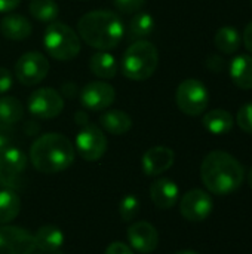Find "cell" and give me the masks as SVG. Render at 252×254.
I'll list each match as a JSON object with an SVG mask.
<instances>
[{
	"label": "cell",
	"mask_w": 252,
	"mask_h": 254,
	"mask_svg": "<svg viewBox=\"0 0 252 254\" xmlns=\"http://www.w3.org/2000/svg\"><path fill=\"white\" fill-rule=\"evenodd\" d=\"M201 179L209 192L229 195L242 186L245 171L235 156L223 150H214L202 161Z\"/></svg>",
	"instance_id": "obj_1"
},
{
	"label": "cell",
	"mask_w": 252,
	"mask_h": 254,
	"mask_svg": "<svg viewBox=\"0 0 252 254\" xmlns=\"http://www.w3.org/2000/svg\"><path fill=\"white\" fill-rule=\"evenodd\" d=\"M80 39L98 51L114 49L125 36V25L120 16L110 10H92L77 22Z\"/></svg>",
	"instance_id": "obj_2"
},
{
	"label": "cell",
	"mask_w": 252,
	"mask_h": 254,
	"mask_svg": "<svg viewBox=\"0 0 252 254\" xmlns=\"http://www.w3.org/2000/svg\"><path fill=\"white\" fill-rule=\"evenodd\" d=\"M74 155L71 141L58 132L40 135L30 149L33 167L43 174H56L67 170L74 162Z\"/></svg>",
	"instance_id": "obj_3"
},
{
	"label": "cell",
	"mask_w": 252,
	"mask_h": 254,
	"mask_svg": "<svg viewBox=\"0 0 252 254\" xmlns=\"http://www.w3.org/2000/svg\"><path fill=\"white\" fill-rule=\"evenodd\" d=\"M159 64L157 48L149 40L134 42L123 54L120 71L125 77L141 82L153 76Z\"/></svg>",
	"instance_id": "obj_4"
},
{
	"label": "cell",
	"mask_w": 252,
	"mask_h": 254,
	"mask_svg": "<svg viewBox=\"0 0 252 254\" xmlns=\"http://www.w3.org/2000/svg\"><path fill=\"white\" fill-rule=\"evenodd\" d=\"M43 45L48 54L58 61H70L80 52L79 34L64 22H50L43 36Z\"/></svg>",
	"instance_id": "obj_5"
},
{
	"label": "cell",
	"mask_w": 252,
	"mask_h": 254,
	"mask_svg": "<svg viewBox=\"0 0 252 254\" xmlns=\"http://www.w3.org/2000/svg\"><path fill=\"white\" fill-rule=\"evenodd\" d=\"M175 101L183 113L189 116H199L209 104V92L201 80L186 79L177 88Z\"/></svg>",
	"instance_id": "obj_6"
},
{
	"label": "cell",
	"mask_w": 252,
	"mask_h": 254,
	"mask_svg": "<svg viewBox=\"0 0 252 254\" xmlns=\"http://www.w3.org/2000/svg\"><path fill=\"white\" fill-rule=\"evenodd\" d=\"M16 79L27 86L40 83L49 73V61L40 52H25L15 64Z\"/></svg>",
	"instance_id": "obj_7"
},
{
	"label": "cell",
	"mask_w": 252,
	"mask_h": 254,
	"mask_svg": "<svg viewBox=\"0 0 252 254\" xmlns=\"http://www.w3.org/2000/svg\"><path fill=\"white\" fill-rule=\"evenodd\" d=\"M27 107L37 119H53L62 112L64 100L53 88H39L30 95Z\"/></svg>",
	"instance_id": "obj_8"
},
{
	"label": "cell",
	"mask_w": 252,
	"mask_h": 254,
	"mask_svg": "<svg viewBox=\"0 0 252 254\" xmlns=\"http://www.w3.org/2000/svg\"><path fill=\"white\" fill-rule=\"evenodd\" d=\"M76 149L79 155L89 162L98 161L107 150V138L105 134L92 124H86L77 132L76 137Z\"/></svg>",
	"instance_id": "obj_9"
},
{
	"label": "cell",
	"mask_w": 252,
	"mask_h": 254,
	"mask_svg": "<svg viewBox=\"0 0 252 254\" xmlns=\"http://www.w3.org/2000/svg\"><path fill=\"white\" fill-rule=\"evenodd\" d=\"M34 235L18 226L0 225V254H33Z\"/></svg>",
	"instance_id": "obj_10"
},
{
	"label": "cell",
	"mask_w": 252,
	"mask_h": 254,
	"mask_svg": "<svg viewBox=\"0 0 252 254\" xmlns=\"http://www.w3.org/2000/svg\"><path fill=\"white\" fill-rule=\"evenodd\" d=\"M212 198L202 189L189 190L180 202L181 216L189 222H203L212 213Z\"/></svg>",
	"instance_id": "obj_11"
},
{
	"label": "cell",
	"mask_w": 252,
	"mask_h": 254,
	"mask_svg": "<svg viewBox=\"0 0 252 254\" xmlns=\"http://www.w3.org/2000/svg\"><path fill=\"white\" fill-rule=\"evenodd\" d=\"M116 100L114 88L102 80L89 82L80 91V103L85 109L92 112H101L108 109Z\"/></svg>",
	"instance_id": "obj_12"
},
{
	"label": "cell",
	"mask_w": 252,
	"mask_h": 254,
	"mask_svg": "<svg viewBox=\"0 0 252 254\" xmlns=\"http://www.w3.org/2000/svg\"><path fill=\"white\" fill-rule=\"evenodd\" d=\"M129 244L140 253H151L157 249L159 234L149 222H135L128 229Z\"/></svg>",
	"instance_id": "obj_13"
},
{
	"label": "cell",
	"mask_w": 252,
	"mask_h": 254,
	"mask_svg": "<svg viewBox=\"0 0 252 254\" xmlns=\"http://www.w3.org/2000/svg\"><path fill=\"white\" fill-rule=\"evenodd\" d=\"M175 161V153L165 146H156L149 149L144 156H143V171L153 177V176H159L162 173H165L166 170H169L174 165Z\"/></svg>",
	"instance_id": "obj_14"
},
{
	"label": "cell",
	"mask_w": 252,
	"mask_h": 254,
	"mask_svg": "<svg viewBox=\"0 0 252 254\" xmlns=\"http://www.w3.org/2000/svg\"><path fill=\"white\" fill-rule=\"evenodd\" d=\"M180 196V189L175 182L169 179H159L150 188V198L160 210L172 208Z\"/></svg>",
	"instance_id": "obj_15"
},
{
	"label": "cell",
	"mask_w": 252,
	"mask_h": 254,
	"mask_svg": "<svg viewBox=\"0 0 252 254\" xmlns=\"http://www.w3.org/2000/svg\"><path fill=\"white\" fill-rule=\"evenodd\" d=\"M0 31L9 40H25L30 37L33 27L30 21L18 13H9L0 21Z\"/></svg>",
	"instance_id": "obj_16"
},
{
	"label": "cell",
	"mask_w": 252,
	"mask_h": 254,
	"mask_svg": "<svg viewBox=\"0 0 252 254\" xmlns=\"http://www.w3.org/2000/svg\"><path fill=\"white\" fill-rule=\"evenodd\" d=\"M36 249H39L42 253L59 254V249L64 244V234L59 228L46 225L39 228V231L34 235Z\"/></svg>",
	"instance_id": "obj_17"
},
{
	"label": "cell",
	"mask_w": 252,
	"mask_h": 254,
	"mask_svg": "<svg viewBox=\"0 0 252 254\" xmlns=\"http://www.w3.org/2000/svg\"><path fill=\"white\" fill-rule=\"evenodd\" d=\"M230 77L233 83L241 89H252V57L238 55L230 61L229 65Z\"/></svg>",
	"instance_id": "obj_18"
},
{
	"label": "cell",
	"mask_w": 252,
	"mask_h": 254,
	"mask_svg": "<svg viewBox=\"0 0 252 254\" xmlns=\"http://www.w3.org/2000/svg\"><path fill=\"white\" fill-rule=\"evenodd\" d=\"M154 31V18L149 12H137L126 28V36L129 42H138V40H146L150 37Z\"/></svg>",
	"instance_id": "obj_19"
},
{
	"label": "cell",
	"mask_w": 252,
	"mask_h": 254,
	"mask_svg": "<svg viewBox=\"0 0 252 254\" xmlns=\"http://www.w3.org/2000/svg\"><path fill=\"white\" fill-rule=\"evenodd\" d=\"M100 124L104 131L113 135L126 134L132 127V118L123 110H107L101 115Z\"/></svg>",
	"instance_id": "obj_20"
},
{
	"label": "cell",
	"mask_w": 252,
	"mask_h": 254,
	"mask_svg": "<svg viewBox=\"0 0 252 254\" xmlns=\"http://www.w3.org/2000/svg\"><path fill=\"white\" fill-rule=\"evenodd\" d=\"M202 124L208 132L215 134V135H221V134H227L232 131L233 116L224 109H214V110H209L203 116Z\"/></svg>",
	"instance_id": "obj_21"
},
{
	"label": "cell",
	"mask_w": 252,
	"mask_h": 254,
	"mask_svg": "<svg viewBox=\"0 0 252 254\" xmlns=\"http://www.w3.org/2000/svg\"><path fill=\"white\" fill-rule=\"evenodd\" d=\"M89 68L95 76L101 79H113L119 71V64L111 54L107 51H100L91 57Z\"/></svg>",
	"instance_id": "obj_22"
},
{
	"label": "cell",
	"mask_w": 252,
	"mask_h": 254,
	"mask_svg": "<svg viewBox=\"0 0 252 254\" xmlns=\"http://www.w3.org/2000/svg\"><path fill=\"white\" fill-rule=\"evenodd\" d=\"M21 199L12 189H0V225H6L18 217Z\"/></svg>",
	"instance_id": "obj_23"
},
{
	"label": "cell",
	"mask_w": 252,
	"mask_h": 254,
	"mask_svg": "<svg viewBox=\"0 0 252 254\" xmlns=\"http://www.w3.org/2000/svg\"><path fill=\"white\" fill-rule=\"evenodd\" d=\"M0 164L7 173L19 176L27 168V156L21 149L9 144L7 147L0 150Z\"/></svg>",
	"instance_id": "obj_24"
},
{
	"label": "cell",
	"mask_w": 252,
	"mask_h": 254,
	"mask_svg": "<svg viewBox=\"0 0 252 254\" xmlns=\"http://www.w3.org/2000/svg\"><path fill=\"white\" fill-rule=\"evenodd\" d=\"M24 116V106L16 97H0V125H13Z\"/></svg>",
	"instance_id": "obj_25"
},
{
	"label": "cell",
	"mask_w": 252,
	"mask_h": 254,
	"mask_svg": "<svg viewBox=\"0 0 252 254\" xmlns=\"http://www.w3.org/2000/svg\"><path fill=\"white\" fill-rule=\"evenodd\" d=\"M214 42H215V46L218 48V51H221L226 55H230V54H235L241 48L242 37L236 28L226 25V27H221L215 33Z\"/></svg>",
	"instance_id": "obj_26"
},
{
	"label": "cell",
	"mask_w": 252,
	"mask_h": 254,
	"mask_svg": "<svg viewBox=\"0 0 252 254\" xmlns=\"http://www.w3.org/2000/svg\"><path fill=\"white\" fill-rule=\"evenodd\" d=\"M31 16L40 22H53L59 15V7L55 0H31L28 4Z\"/></svg>",
	"instance_id": "obj_27"
},
{
	"label": "cell",
	"mask_w": 252,
	"mask_h": 254,
	"mask_svg": "<svg viewBox=\"0 0 252 254\" xmlns=\"http://www.w3.org/2000/svg\"><path fill=\"white\" fill-rule=\"evenodd\" d=\"M140 213V199L135 195H126L119 204V214L123 222H132Z\"/></svg>",
	"instance_id": "obj_28"
},
{
	"label": "cell",
	"mask_w": 252,
	"mask_h": 254,
	"mask_svg": "<svg viewBox=\"0 0 252 254\" xmlns=\"http://www.w3.org/2000/svg\"><path fill=\"white\" fill-rule=\"evenodd\" d=\"M236 122L244 132L252 134V103H247L239 109L236 115Z\"/></svg>",
	"instance_id": "obj_29"
},
{
	"label": "cell",
	"mask_w": 252,
	"mask_h": 254,
	"mask_svg": "<svg viewBox=\"0 0 252 254\" xmlns=\"http://www.w3.org/2000/svg\"><path fill=\"white\" fill-rule=\"evenodd\" d=\"M114 7L122 13H137L146 4V0H113Z\"/></svg>",
	"instance_id": "obj_30"
},
{
	"label": "cell",
	"mask_w": 252,
	"mask_h": 254,
	"mask_svg": "<svg viewBox=\"0 0 252 254\" xmlns=\"http://www.w3.org/2000/svg\"><path fill=\"white\" fill-rule=\"evenodd\" d=\"M19 179L18 174H12L7 173L6 170H3L1 164H0V189H18L19 188Z\"/></svg>",
	"instance_id": "obj_31"
},
{
	"label": "cell",
	"mask_w": 252,
	"mask_h": 254,
	"mask_svg": "<svg viewBox=\"0 0 252 254\" xmlns=\"http://www.w3.org/2000/svg\"><path fill=\"white\" fill-rule=\"evenodd\" d=\"M12 73L7 68L0 67V94H6L12 88Z\"/></svg>",
	"instance_id": "obj_32"
},
{
	"label": "cell",
	"mask_w": 252,
	"mask_h": 254,
	"mask_svg": "<svg viewBox=\"0 0 252 254\" xmlns=\"http://www.w3.org/2000/svg\"><path fill=\"white\" fill-rule=\"evenodd\" d=\"M105 254H134L131 247L123 243H113L107 247Z\"/></svg>",
	"instance_id": "obj_33"
},
{
	"label": "cell",
	"mask_w": 252,
	"mask_h": 254,
	"mask_svg": "<svg viewBox=\"0 0 252 254\" xmlns=\"http://www.w3.org/2000/svg\"><path fill=\"white\" fill-rule=\"evenodd\" d=\"M21 0H0V13H7L12 12L19 6Z\"/></svg>",
	"instance_id": "obj_34"
},
{
	"label": "cell",
	"mask_w": 252,
	"mask_h": 254,
	"mask_svg": "<svg viewBox=\"0 0 252 254\" xmlns=\"http://www.w3.org/2000/svg\"><path fill=\"white\" fill-rule=\"evenodd\" d=\"M244 43H245V48L252 54V21L245 27V31H244Z\"/></svg>",
	"instance_id": "obj_35"
},
{
	"label": "cell",
	"mask_w": 252,
	"mask_h": 254,
	"mask_svg": "<svg viewBox=\"0 0 252 254\" xmlns=\"http://www.w3.org/2000/svg\"><path fill=\"white\" fill-rule=\"evenodd\" d=\"M9 141H10V138H9V132L6 129V125H1L0 127V150L7 147Z\"/></svg>",
	"instance_id": "obj_36"
},
{
	"label": "cell",
	"mask_w": 252,
	"mask_h": 254,
	"mask_svg": "<svg viewBox=\"0 0 252 254\" xmlns=\"http://www.w3.org/2000/svg\"><path fill=\"white\" fill-rule=\"evenodd\" d=\"M62 94L67 95V97H74V95H76V85L71 83V82H67V83L62 86Z\"/></svg>",
	"instance_id": "obj_37"
},
{
	"label": "cell",
	"mask_w": 252,
	"mask_h": 254,
	"mask_svg": "<svg viewBox=\"0 0 252 254\" xmlns=\"http://www.w3.org/2000/svg\"><path fill=\"white\" fill-rule=\"evenodd\" d=\"M248 185H250V188L252 189V168L248 171Z\"/></svg>",
	"instance_id": "obj_38"
},
{
	"label": "cell",
	"mask_w": 252,
	"mask_h": 254,
	"mask_svg": "<svg viewBox=\"0 0 252 254\" xmlns=\"http://www.w3.org/2000/svg\"><path fill=\"white\" fill-rule=\"evenodd\" d=\"M175 254H199V253L192 252V250H183V252H178V253H175Z\"/></svg>",
	"instance_id": "obj_39"
},
{
	"label": "cell",
	"mask_w": 252,
	"mask_h": 254,
	"mask_svg": "<svg viewBox=\"0 0 252 254\" xmlns=\"http://www.w3.org/2000/svg\"><path fill=\"white\" fill-rule=\"evenodd\" d=\"M37 254H48V253H42V252H40V253H37Z\"/></svg>",
	"instance_id": "obj_40"
},
{
	"label": "cell",
	"mask_w": 252,
	"mask_h": 254,
	"mask_svg": "<svg viewBox=\"0 0 252 254\" xmlns=\"http://www.w3.org/2000/svg\"><path fill=\"white\" fill-rule=\"evenodd\" d=\"M251 4H252V0H251Z\"/></svg>",
	"instance_id": "obj_41"
}]
</instances>
